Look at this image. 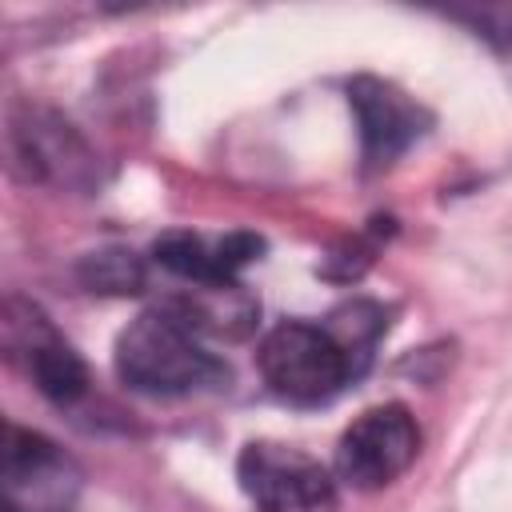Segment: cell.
<instances>
[{
	"mask_svg": "<svg viewBox=\"0 0 512 512\" xmlns=\"http://www.w3.org/2000/svg\"><path fill=\"white\" fill-rule=\"evenodd\" d=\"M116 372L148 396H184L228 380L220 356L200 344V328L176 308H148L116 336Z\"/></svg>",
	"mask_w": 512,
	"mask_h": 512,
	"instance_id": "6da1fadb",
	"label": "cell"
},
{
	"mask_svg": "<svg viewBox=\"0 0 512 512\" xmlns=\"http://www.w3.org/2000/svg\"><path fill=\"white\" fill-rule=\"evenodd\" d=\"M256 364L264 384L288 404H324L348 380H356V368L340 348V340L324 324H304V320L276 324L264 336Z\"/></svg>",
	"mask_w": 512,
	"mask_h": 512,
	"instance_id": "7a4b0ae2",
	"label": "cell"
},
{
	"mask_svg": "<svg viewBox=\"0 0 512 512\" xmlns=\"http://www.w3.org/2000/svg\"><path fill=\"white\" fill-rule=\"evenodd\" d=\"M236 476L256 512H336V480L304 448L252 440L236 460Z\"/></svg>",
	"mask_w": 512,
	"mask_h": 512,
	"instance_id": "3957f363",
	"label": "cell"
},
{
	"mask_svg": "<svg viewBox=\"0 0 512 512\" xmlns=\"http://www.w3.org/2000/svg\"><path fill=\"white\" fill-rule=\"evenodd\" d=\"M80 496L76 460L48 436L8 424L0 460V504L4 512H72Z\"/></svg>",
	"mask_w": 512,
	"mask_h": 512,
	"instance_id": "277c9868",
	"label": "cell"
},
{
	"mask_svg": "<svg viewBox=\"0 0 512 512\" xmlns=\"http://www.w3.org/2000/svg\"><path fill=\"white\" fill-rule=\"evenodd\" d=\"M420 452V428L404 404H376L360 412L336 444V476L356 492L392 484Z\"/></svg>",
	"mask_w": 512,
	"mask_h": 512,
	"instance_id": "5b68a950",
	"label": "cell"
},
{
	"mask_svg": "<svg viewBox=\"0 0 512 512\" xmlns=\"http://www.w3.org/2000/svg\"><path fill=\"white\" fill-rule=\"evenodd\" d=\"M348 104L360 124V152L368 168H388L428 128V112L412 96H404L396 84L376 76H356L348 84Z\"/></svg>",
	"mask_w": 512,
	"mask_h": 512,
	"instance_id": "8992f818",
	"label": "cell"
},
{
	"mask_svg": "<svg viewBox=\"0 0 512 512\" xmlns=\"http://www.w3.org/2000/svg\"><path fill=\"white\" fill-rule=\"evenodd\" d=\"M264 240L256 232H228L224 240L208 244L204 236L192 232H164L152 244V256L160 260V268H168L172 276L196 284V288H220V284H236V272L252 260H260Z\"/></svg>",
	"mask_w": 512,
	"mask_h": 512,
	"instance_id": "52a82bcc",
	"label": "cell"
},
{
	"mask_svg": "<svg viewBox=\"0 0 512 512\" xmlns=\"http://www.w3.org/2000/svg\"><path fill=\"white\" fill-rule=\"evenodd\" d=\"M8 320H12V312H8ZM12 324H20L24 336L20 340H8V344L24 352L36 388L48 400H56V404L80 400L88 392V368H84V360L44 324V316L36 308H28V320H12Z\"/></svg>",
	"mask_w": 512,
	"mask_h": 512,
	"instance_id": "ba28073f",
	"label": "cell"
},
{
	"mask_svg": "<svg viewBox=\"0 0 512 512\" xmlns=\"http://www.w3.org/2000/svg\"><path fill=\"white\" fill-rule=\"evenodd\" d=\"M80 280L92 288V292H112V296H128V292H140L144 288V268L132 252L124 248H104V252H92L84 264H80Z\"/></svg>",
	"mask_w": 512,
	"mask_h": 512,
	"instance_id": "9c48e42d",
	"label": "cell"
}]
</instances>
